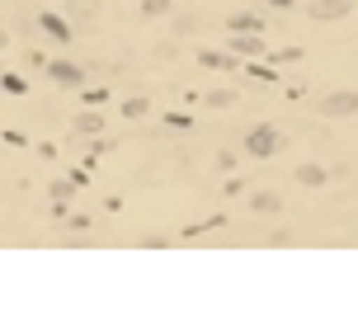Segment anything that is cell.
I'll return each mask as SVG.
<instances>
[{
  "instance_id": "6da1fadb",
  "label": "cell",
  "mask_w": 358,
  "mask_h": 320,
  "mask_svg": "<svg viewBox=\"0 0 358 320\" xmlns=\"http://www.w3.org/2000/svg\"><path fill=\"white\" fill-rule=\"evenodd\" d=\"M321 113H325V118H354V113H358V94H354V89H335V94H325Z\"/></svg>"
},
{
  "instance_id": "7a4b0ae2",
  "label": "cell",
  "mask_w": 358,
  "mask_h": 320,
  "mask_svg": "<svg viewBox=\"0 0 358 320\" xmlns=\"http://www.w3.org/2000/svg\"><path fill=\"white\" fill-rule=\"evenodd\" d=\"M278 146H283V137H278V132H273V127H255L250 137H245V151H250V156H273V151H278Z\"/></svg>"
},
{
  "instance_id": "3957f363",
  "label": "cell",
  "mask_w": 358,
  "mask_h": 320,
  "mask_svg": "<svg viewBox=\"0 0 358 320\" xmlns=\"http://www.w3.org/2000/svg\"><path fill=\"white\" fill-rule=\"evenodd\" d=\"M340 15H349L344 0H316V5H311V19H340Z\"/></svg>"
},
{
  "instance_id": "277c9868",
  "label": "cell",
  "mask_w": 358,
  "mask_h": 320,
  "mask_svg": "<svg viewBox=\"0 0 358 320\" xmlns=\"http://www.w3.org/2000/svg\"><path fill=\"white\" fill-rule=\"evenodd\" d=\"M48 75H52V80H62V85H80V71H76V66H66V61L48 66Z\"/></svg>"
},
{
  "instance_id": "5b68a950",
  "label": "cell",
  "mask_w": 358,
  "mask_h": 320,
  "mask_svg": "<svg viewBox=\"0 0 358 320\" xmlns=\"http://www.w3.org/2000/svg\"><path fill=\"white\" fill-rule=\"evenodd\" d=\"M297 179H302L306 189H321V184H325V179H330V175H325L321 165H302V170H297Z\"/></svg>"
},
{
  "instance_id": "8992f818",
  "label": "cell",
  "mask_w": 358,
  "mask_h": 320,
  "mask_svg": "<svg viewBox=\"0 0 358 320\" xmlns=\"http://www.w3.org/2000/svg\"><path fill=\"white\" fill-rule=\"evenodd\" d=\"M231 48H236V52H245V57H255V52H264V43H259V38H236Z\"/></svg>"
},
{
  "instance_id": "52a82bcc",
  "label": "cell",
  "mask_w": 358,
  "mask_h": 320,
  "mask_svg": "<svg viewBox=\"0 0 358 320\" xmlns=\"http://www.w3.org/2000/svg\"><path fill=\"white\" fill-rule=\"evenodd\" d=\"M250 208H255V212H278V198H273V194H259V198H250Z\"/></svg>"
},
{
  "instance_id": "ba28073f",
  "label": "cell",
  "mask_w": 358,
  "mask_h": 320,
  "mask_svg": "<svg viewBox=\"0 0 358 320\" xmlns=\"http://www.w3.org/2000/svg\"><path fill=\"white\" fill-rule=\"evenodd\" d=\"M231 29H264V19L259 15H241V19H231Z\"/></svg>"
},
{
  "instance_id": "9c48e42d",
  "label": "cell",
  "mask_w": 358,
  "mask_h": 320,
  "mask_svg": "<svg viewBox=\"0 0 358 320\" xmlns=\"http://www.w3.org/2000/svg\"><path fill=\"white\" fill-rule=\"evenodd\" d=\"M142 10H146V15H165V10H170V0H146Z\"/></svg>"
},
{
  "instance_id": "30bf717a",
  "label": "cell",
  "mask_w": 358,
  "mask_h": 320,
  "mask_svg": "<svg viewBox=\"0 0 358 320\" xmlns=\"http://www.w3.org/2000/svg\"><path fill=\"white\" fill-rule=\"evenodd\" d=\"M99 127H104V123H99L94 113H85V118H80V132H99Z\"/></svg>"
},
{
  "instance_id": "8fae6325",
  "label": "cell",
  "mask_w": 358,
  "mask_h": 320,
  "mask_svg": "<svg viewBox=\"0 0 358 320\" xmlns=\"http://www.w3.org/2000/svg\"><path fill=\"white\" fill-rule=\"evenodd\" d=\"M0 43H5V34H0Z\"/></svg>"
}]
</instances>
